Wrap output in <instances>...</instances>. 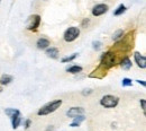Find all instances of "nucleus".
<instances>
[{"label": "nucleus", "mask_w": 146, "mask_h": 131, "mask_svg": "<svg viewBox=\"0 0 146 131\" xmlns=\"http://www.w3.org/2000/svg\"><path fill=\"white\" fill-rule=\"evenodd\" d=\"M0 1H1V0H0Z\"/></svg>", "instance_id": "nucleus-25"}, {"label": "nucleus", "mask_w": 146, "mask_h": 131, "mask_svg": "<svg viewBox=\"0 0 146 131\" xmlns=\"http://www.w3.org/2000/svg\"><path fill=\"white\" fill-rule=\"evenodd\" d=\"M13 76L10 75H2L0 77V84L1 85H9L13 81Z\"/></svg>", "instance_id": "nucleus-14"}, {"label": "nucleus", "mask_w": 146, "mask_h": 131, "mask_svg": "<svg viewBox=\"0 0 146 131\" xmlns=\"http://www.w3.org/2000/svg\"><path fill=\"white\" fill-rule=\"evenodd\" d=\"M123 35H124V31H123V30H118V31H116V32L113 33L112 40H113V41H118L119 38H123Z\"/></svg>", "instance_id": "nucleus-17"}, {"label": "nucleus", "mask_w": 146, "mask_h": 131, "mask_svg": "<svg viewBox=\"0 0 146 131\" xmlns=\"http://www.w3.org/2000/svg\"><path fill=\"white\" fill-rule=\"evenodd\" d=\"M108 9H109L108 5H106V3H99V5H96V6L92 8L91 13H92V15H93V16L99 17V16H101V15L106 14V13L108 11Z\"/></svg>", "instance_id": "nucleus-5"}, {"label": "nucleus", "mask_w": 146, "mask_h": 131, "mask_svg": "<svg viewBox=\"0 0 146 131\" xmlns=\"http://www.w3.org/2000/svg\"><path fill=\"white\" fill-rule=\"evenodd\" d=\"M86 120V116L83 115V114H81V115H78V116H75V118H73V122L70 124L72 128H76V127H80V124Z\"/></svg>", "instance_id": "nucleus-11"}, {"label": "nucleus", "mask_w": 146, "mask_h": 131, "mask_svg": "<svg viewBox=\"0 0 146 131\" xmlns=\"http://www.w3.org/2000/svg\"><path fill=\"white\" fill-rule=\"evenodd\" d=\"M6 114L8 115V116H13L15 113L18 112V110H16V109H6Z\"/></svg>", "instance_id": "nucleus-20"}, {"label": "nucleus", "mask_w": 146, "mask_h": 131, "mask_svg": "<svg viewBox=\"0 0 146 131\" xmlns=\"http://www.w3.org/2000/svg\"><path fill=\"white\" fill-rule=\"evenodd\" d=\"M62 105V99H55V101H52L47 104H45L44 106H42L39 109V111L37 112V114L40 116L43 115H47V114H51V113L55 112L60 106Z\"/></svg>", "instance_id": "nucleus-1"}, {"label": "nucleus", "mask_w": 146, "mask_h": 131, "mask_svg": "<svg viewBox=\"0 0 146 131\" xmlns=\"http://www.w3.org/2000/svg\"><path fill=\"white\" fill-rule=\"evenodd\" d=\"M76 56H78V53H74V54H72V56H65V58L62 59V62H70V61L74 60Z\"/></svg>", "instance_id": "nucleus-18"}, {"label": "nucleus", "mask_w": 146, "mask_h": 131, "mask_svg": "<svg viewBox=\"0 0 146 131\" xmlns=\"http://www.w3.org/2000/svg\"><path fill=\"white\" fill-rule=\"evenodd\" d=\"M46 54H47L48 58L56 59L58 56V49H56V48H47L46 49Z\"/></svg>", "instance_id": "nucleus-13"}, {"label": "nucleus", "mask_w": 146, "mask_h": 131, "mask_svg": "<svg viewBox=\"0 0 146 131\" xmlns=\"http://www.w3.org/2000/svg\"><path fill=\"white\" fill-rule=\"evenodd\" d=\"M125 11H126V6L120 5V6H118V8L113 11V15H115V16H120V15H123Z\"/></svg>", "instance_id": "nucleus-16"}, {"label": "nucleus", "mask_w": 146, "mask_h": 131, "mask_svg": "<svg viewBox=\"0 0 146 131\" xmlns=\"http://www.w3.org/2000/svg\"><path fill=\"white\" fill-rule=\"evenodd\" d=\"M80 35V30L75 26H72V27H69L65 32H64V35H63V38L65 42H73L74 40L79 38Z\"/></svg>", "instance_id": "nucleus-4"}, {"label": "nucleus", "mask_w": 146, "mask_h": 131, "mask_svg": "<svg viewBox=\"0 0 146 131\" xmlns=\"http://www.w3.org/2000/svg\"><path fill=\"white\" fill-rule=\"evenodd\" d=\"M36 45H37V49H39V50H45V49H47V48L50 46V40H47V38H38Z\"/></svg>", "instance_id": "nucleus-9"}, {"label": "nucleus", "mask_w": 146, "mask_h": 131, "mask_svg": "<svg viewBox=\"0 0 146 131\" xmlns=\"http://www.w3.org/2000/svg\"><path fill=\"white\" fill-rule=\"evenodd\" d=\"M66 71L70 73V74H79V73L82 71V67L75 66V64H74V66H70V67L66 68Z\"/></svg>", "instance_id": "nucleus-15"}, {"label": "nucleus", "mask_w": 146, "mask_h": 131, "mask_svg": "<svg viewBox=\"0 0 146 131\" xmlns=\"http://www.w3.org/2000/svg\"><path fill=\"white\" fill-rule=\"evenodd\" d=\"M119 98L113 95H105L100 99V105L106 107V109H113L118 105Z\"/></svg>", "instance_id": "nucleus-2"}, {"label": "nucleus", "mask_w": 146, "mask_h": 131, "mask_svg": "<svg viewBox=\"0 0 146 131\" xmlns=\"http://www.w3.org/2000/svg\"><path fill=\"white\" fill-rule=\"evenodd\" d=\"M115 61H116V58L113 56V53L110 52V51L104 53V54L101 56V58H100L101 66L105 67V68H111V67H113Z\"/></svg>", "instance_id": "nucleus-3"}, {"label": "nucleus", "mask_w": 146, "mask_h": 131, "mask_svg": "<svg viewBox=\"0 0 146 131\" xmlns=\"http://www.w3.org/2000/svg\"><path fill=\"white\" fill-rule=\"evenodd\" d=\"M141 105H142V110L143 111H145V109H146V101L143 98V99H141Z\"/></svg>", "instance_id": "nucleus-22"}, {"label": "nucleus", "mask_w": 146, "mask_h": 131, "mask_svg": "<svg viewBox=\"0 0 146 131\" xmlns=\"http://www.w3.org/2000/svg\"><path fill=\"white\" fill-rule=\"evenodd\" d=\"M10 119H11V123H13V128L14 129H17L19 127V124H20V121H21V119H20V112H17L15 113L13 116H10Z\"/></svg>", "instance_id": "nucleus-10"}, {"label": "nucleus", "mask_w": 146, "mask_h": 131, "mask_svg": "<svg viewBox=\"0 0 146 131\" xmlns=\"http://www.w3.org/2000/svg\"><path fill=\"white\" fill-rule=\"evenodd\" d=\"M137 81H138V84H142L143 86H145V85H146L145 83H144V80H137Z\"/></svg>", "instance_id": "nucleus-24"}, {"label": "nucleus", "mask_w": 146, "mask_h": 131, "mask_svg": "<svg viewBox=\"0 0 146 131\" xmlns=\"http://www.w3.org/2000/svg\"><path fill=\"white\" fill-rule=\"evenodd\" d=\"M121 85H123L124 87H126V86H131V79H129V78H124L123 81H121Z\"/></svg>", "instance_id": "nucleus-21"}, {"label": "nucleus", "mask_w": 146, "mask_h": 131, "mask_svg": "<svg viewBox=\"0 0 146 131\" xmlns=\"http://www.w3.org/2000/svg\"><path fill=\"white\" fill-rule=\"evenodd\" d=\"M92 45H93V49H94L96 51H98V50H100V49L102 48V43H101L100 41H94V42L92 43Z\"/></svg>", "instance_id": "nucleus-19"}, {"label": "nucleus", "mask_w": 146, "mask_h": 131, "mask_svg": "<svg viewBox=\"0 0 146 131\" xmlns=\"http://www.w3.org/2000/svg\"><path fill=\"white\" fill-rule=\"evenodd\" d=\"M134 59H135V62L137 63V66L142 69L146 68V58L143 54H141L139 52H135L134 53Z\"/></svg>", "instance_id": "nucleus-7"}, {"label": "nucleus", "mask_w": 146, "mask_h": 131, "mask_svg": "<svg viewBox=\"0 0 146 131\" xmlns=\"http://www.w3.org/2000/svg\"><path fill=\"white\" fill-rule=\"evenodd\" d=\"M39 24H40V16L39 15H33L28 19L27 30L35 31V30H37V27H39Z\"/></svg>", "instance_id": "nucleus-6"}, {"label": "nucleus", "mask_w": 146, "mask_h": 131, "mask_svg": "<svg viewBox=\"0 0 146 131\" xmlns=\"http://www.w3.org/2000/svg\"><path fill=\"white\" fill-rule=\"evenodd\" d=\"M120 67H121L124 70H129V69L131 68V61H130V59L127 58V56L123 58V59L120 60Z\"/></svg>", "instance_id": "nucleus-12"}, {"label": "nucleus", "mask_w": 146, "mask_h": 131, "mask_svg": "<svg viewBox=\"0 0 146 131\" xmlns=\"http://www.w3.org/2000/svg\"><path fill=\"white\" fill-rule=\"evenodd\" d=\"M31 123H32V121L28 119V120H26V122H25V128L26 129H28L29 127H31Z\"/></svg>", "instance_id": "nucleus-23"}, {"label": "nucleus", "mask_w": 146, "mask_h": 131, "mask_svg": "<svg viewBox=\"0 0 146 131\" xmlns=\"http://www.w3.org/2000/svg\"><path fill=\"white\" fill-rule=\"evenodd\" d=\"M81 114H84V109L83 107H71L66 112V115L69 118H72V119L78 116V115H81Z\"/></svg>", "instance_id": "nucleus-8"}]
</instances>
